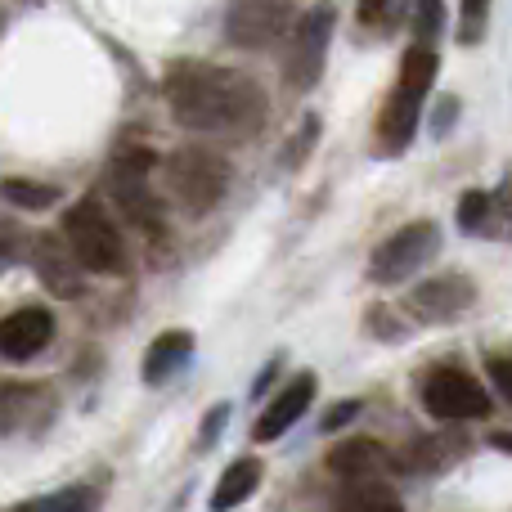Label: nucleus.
Instances as JSON below:
<instances>
[{"label": "nucleus", "instance_id": "nucleus-1", "mask_svg": "<svg viewBox=\"0 0 512 512\" xmlns=\"http://www.w3.org/2000/svg\"><path fill=\"white\" fill-rule=\"evenodd\" d=\"M171 113L189 131H256L265 117V95L252 77L216 63H180L167 77Z\"/></svg>", "mask_w": 512, "mask_h": 512}, {"label": "nucleus", "instance_id": "nucleus-17", "mask_svg": "<svg viewBox=\"0 0 512 512\" xmlns=\"http://www.w3.org/2000/svg\"><path fill=\"white\" fill-rule=\"evenodd\" d=\"M337 512H405L400 495L382 481H346L342 495L333 499Z\"/></svg>", "mask_w": 512, "mask_h": 512}, {"label": "nucleus", "instance_id": "nucleus-12", "mask_svg": "<svg viewBox=\"0 0 512 512\" xmlns=\"http://www.w3.org/2000/svg\"><path fill=\"white\" fill-rule=\"evenodd\" d=\"M315 387H319L315 373H297V378H292L288 387H283L279 396L270 400V409L261 414V423L252 427L256 441H279V436L288 432V427L310 409V400H315Z\"/></svg>", "mask_w": 512, "mask_h": 512}, {"label": "nucleus", "instance_id": "nucleus-5", "mask_svg": "<svg viewBox=\"0 0 512 512\" xmlns=\"http://www.w3.org/2000/svg\"><path fill=\"white\" fill-rule=\"evenodd\" d=\"M436 252H441V230H436V221H409L405 230H396L373 252L369 279L382 283V288H387V283H405V279H414L427 261H436Z\"/></svg>", "mask_w": 512, "mask_h": 512}, {"label": "nucleus", "instance_id": "nucleus-25", "mask_svg": "<svg viewBox=\"0 0 512 512\" xmlns=\"http://www.w3.org/2000/svg\"><path fill=\"white\" fill-rule=\"evenodd\" d=\"M315 140H319V117H306V126H301L297 144H292V149H288V167H297V162H301V153H306V149H315Z\"/></svg>", "mask_w": 512, "mask_h": 512}, {"label": "nucleus", "instance_id": "nucleus-14", "mask_svg": "<svg viewBox=\"0 0 512 512\" xmlns=\"http://www.w3.org/2000/svg\"><path fill=\"white\" fill-rule=\"evenodd\" d=\"M189 360H194V333H185V328L158 333L153 346L144 351V382H149V387H162V382L176 378Z\"/></svg>", "mask_w": 512, "mask_h": 512}, {"label": "nucleus", "instance_id": "nucleus-10", "mask_svg": "<svg viewBox=\"0 0 512 512\" xmlns=\"http://www.w3.org/2000/svg\"><path fill=\"white\" fill-rule=\"evenodd\" d=\"M472 301H477V288H472L468 274H436V279L418 283V288L409 292L405 306L414 310V319H423V324H450Z\"/></svg>", "mask_w": 512, "mask_h": 512}, {"label": "nucleus", "instance_id": "nucleus-29", "mask_svg": "<svg viewBox=\"0 0 512 512\" xmlns=\"http://www.w3.org/2000/svg\"><path fill=\"white\" fill-rule=\"evenodd\" d=\"M387 5H391V0H360V18H364V23H378V18L387 14Z\"/></svg>", "mask_w": 512, "mask_h": 512}, {"label": "nucleus", "instance_id": "nucleus-4", "mask_svg": "<svg viewBox=\"0 0 512 512\" xmlns=\"http://www.w3.org/2000/svg\"><path fill=\"white\" fill-rule=\"evenodd\" d=\"M63 239H68V248L77 252L81 270H95V274H122L126 270L122 234H117V225L108 221V212L95 203V198L68 207V216H63Z\"/></svg>", "mask_w": 512, "mask_h": 512}, {"label": "nucleus", "instance_id": "nucleus-30", "mask_svg": "<svg viewBox=\"0 0 512 512\" xmlns=\"http://www.w3.org/2000/svg\"><path fill=\"white\" fill-rule=\"evenodd\" d=\"M274 373H279V355H274V360H270V364H265V369H261V378H256L252 396H265V391H270V378H274Z\"/></svg>", "mask_w": 512, "mask_h": 512}, {"label": "nucleus", "instance_id": "nucleus-28", "mask_svg": "<svg viewBox=\"0 0 512 512\" xmlns=\"http://www.w3.org/2000/svg\"><path fill=\"white\" fill-rule=\"evenodd\" d=\"M459 113V99H441V108H436V135L450 131V117Z\"/></svg>", "mask_w": 512, "mask_h": 512}, {"label": "nucleus", "instance_id": "nucleus-26", "mask_svg": "<svg viewBox=\"0 0 512 512\" xmlns=\"http://www.w3.org/2000/svg\"><path fill=\"white\" fill-rule=\"evenodd\" d=\"M490 382L512 400V355H495V360H490Z\"/></svg>", "mask_w": 512, "mask_h": 512}, {"label": "nucleus", "instance_id": "nucleus-6", "mask_svg": "<svg viewBox=\"0 0 512 512\" xmlns=\"http://www.w3.org/2000/svg\"><path fill=\"white\" fill-rule=\"evenodd\" d=\"M158 167L149 149H122L113 158V171H108V185H113V198L122 203V212L131 216L140 230L158 234L162 230V203L158 194L149 189V176Z\"/></svg>", "mask_w": 512, "mask_h": 512}, {"label": "nucleus", "instance_id": "nucleus-23", "mask_svg": "<svg viewBox=\"0 0 512 512\" xmlns=\"http://www.w3.org/2000/svg\"><path fill=\"white\" fill-rule=\"evenodd\" d=\"M18 252H23V234H18L14 221L0 216V270H5L9 261H18Z\"/></svg>", "mask_w": 512, "mask_h": 512}, {"label": "nucleus", "instance_id": "nucleus-11", "mask_svg": "<svg viewBox=\"0 0 512 512\" xmlns=\"http://www.w3.org/2000/svg\"><path fill=\"white\" fill-rule=\"evenodd\" d=\"M50 337H54V319H50V310H41V306H23L0 319V355L14 364L41 355L45 346H50Z\"/></svg>", "mask_w": 512, "mask_h": 512}, {"label": "nucleus", "instance_id": "nucleus-18", "mask_svg": "<svg viewBox=\"0 0 512 512\" xmlns=\"http://www.w3.org/2000/svg\"><path fill=\"white\" fill-rule=\"evenodd\" d=\"M18 512H99V495L90 486H68V490L32 499V504H23Z\"/></svg>", "mask_w": 512, "mask_h": 512}, {"label": "nucleus", "instance_id": "nucleus-3", "mask_svg": "<svg viewBox=\"0 0 512 512\" xmlns=\"http://www.w3.org/2000/svg\"><path fill=\"white\" fill-rule=\"evenodd\" d=\"M167 189L189 216L212 212L230 189V162L212 149H176L167 158Z\"/></svg>", "mask_w": 512, "mask_h": 512}, {"label": "nucleus", "instance_id": "nucleus-20", "mask_svg": "<svg viewBox=\"0 0 512 512\" xmlns=\"http://www.w3.org/2000/svg\"><path fill=\"white\" fill-rule=\"evenodd\" d=\"M459 225L468 234H490V225H495V194L468 189V194L459 198Z\"/></svg>", "mask_w": 512, "mask_h": 512}, {"label": "nucleus", "instance_id": "nucleus-13", "mask_svg": "<svg viewBox=\"0 0 512 512\" xmlns=\"http://www.w3.org/2000/svg\"><path fill=\"white\" fill-rule=\"evenodd\" d=\"M32 261H36V274L45 279V288L59 292V297H81V274H77V252L63 248L59 239H36L32 243Z\"/></svg>", "mask_w": 512, "mask_h": 512}, {"label": "nucleus", "instance_id": "nucleus-2", "mask_svg": "<svg viewBox=\"0 0 512 512\" xmlns=\"http://www.w3.org/2000/svg\"><path fill=\"white\" fill-rule=\"evenodd\" d=\"M436 68H441V59H436L432 45H418L414 41V50H409L405 63H400L396 90H391L387 108H382V117H378L382 153H405L409 140L418 135V122H423V104H427V95H432Z\"/></svg>", "mask_w": 512, "mask_h": 512}, {"label": "nucleus", "instance_id": "nucleus-24", "mask_svg": "<svg viewBox=\"0 0 512 512\" xmlns=\"http://www.w3.org/2000/svg\"><path fill=\"white\" fill-rule=\"evenodd\" d=\"M355 414H360V400H337V405L324 414V423H319V427H324V432H337V427H346Z\"/></svg>", "mask_w": 512, "mask_h": 512}, {"label": "nucleus", "instance_id": "nucleus-9", "mask_svg": "<svg viewBox=\"0 0 512 512\" xmlns=\"http://www.w3.org/2000/svg\"><path fill=\"white\" fill-rule=\"evenodd\" d=\"M288 0H230V18H225V36L239 50H265L288 32Z\"/></svg>", "mask_w": 512, "mask_h": 512}, {"label": "nucleus", "instance_id": "nucleus-15", "mask_svg": "<svg viewBox=\"0 0 512 512\" xmlns=\"http://www.w3.org/2000/svg\"><path fill=\"white\" fill-rule=\"evenodd\" d=\"M387 463H391L387 450H382L378 441H369V436H355V441L337 445V450L328 454V468L342 481H382Z\"/></svg>", "mask_w": 512, "mask_h": 512}, {"label": "nucleus", "instance_id": "nucleus-27", "mask_svg": "<svg viewBox=\"0 0 512 512\" xmlns=\"http://www.w3.org/2000/svg\"><path fill=\"white\" fill-rule=\"evenodd\" d=\"M225 418H230V405H216L212 414H207V427H203V450H212V445L221 441V427H225Z\"/></svg>", "mask_w": 512, "mask_h": 512}, {"label": "nucleus", "instance_id": "nucleus-19", "mask_svg": "<svg viewBox=\"0 0 512 512\" xmlns=\"http://www.w3.org/2000/svg\"><path fill=\"white\" fill-rule=\"evenodd\" d=\"M0 194H5L14 207H23V212H45V207L59 203V189L54 185H41V180H18V176L5 180Z\"/></svg>", "mask_w": 512, "mask_h": 512}, {"label": "nucleus", "instance_id": "nucleus-7", "mask_svg": "<svg viewBox=\"0 0 512 512\" xmlns=\"http://www.w3.org/2000/svg\"><path fill=\"white\" fill-rule=\"evenodd\" d=\"M423 409L441 423H468V418L490 414V396L472 373L445 364V369H432L423 378Z\"/></svg>", "mask_w": 512, "mask_h": 512}, {"label": "nucleus", "instance_id": "nucleus-16", "mask_svg": "<svg viewBox=\"0 0 512 512\" xmlns=\"http://www.w3.org/2000/svg\"><path fill=\"white\" fill-rule=\"evenodd\" d=\"M256 486H261V463H256L252 454H243V459L230 463V468H225V477L216 481L212 508H216V512H230V508L248 504V499L256 495Z\"/></svg>", "mask_w": 512, "mask_h": 512}, {"label": "nucleus", "instance_id": "nucleus-22", "mask_svg": "<svg viewBox=\"0 0 512 512\" xmlns=\"http://www.w3.org/2000/svg\"><path fill=\"white\" fill-rule=\"evenodd\" d=\"M445 27V0H414V41L432 45Z\"/></svg>", "mask_w": 512, "mask_h": 512}, {"label": "nucleus", "instance_id": "nucleus-8", "mask_svg": "<svg viewBox=\"0 0 512 512\" xmlns=\"http://www.w3.org/2000/svg\"><path fill=\"white\" fill-rule=\"evenodd\" d=\"M333 27H337V9L328 5V0L315 5L297 23V32H292V50H288V68H283V77H288L292 90H310L319 81L324 59H328V41H333Z\"/></svg>", "mask_w": 512, "mask_h": 512}, {"label": "nucleus", "instance_id": "nucleus-21", "mask_svg": "<svg viewBox=\"0 0 512 512\" xmlns=\"http://www.w3.org/2000/svg\"><path fill=\"white\" fill-rule=\"evenodd\" d=\"M486 23H490V0H459V41L463 45L486 41Z\"/></svg>", "mask_w": 512, "mask_h": 512}]
</instances>
